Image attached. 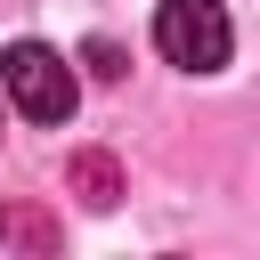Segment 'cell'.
Instances as JSON below:
<instances>
[{
	"label": "cell",
	"instance_id": "2",
	"mask_svg": "<svg viewBox=\"0 0 260 260\" xmlns=\"http://www.w3.org/2000/svg\"><path fill=\"white\" fill-rule=\"evenodd\" d=\"M154 49L179 73H219L228 49H236V24H228L219 0H162L154 8Z\"/></svg>",
	"mask_w": 260,
	"mask_h": 260
},
{
	"label": "cell",
	"instance_id": "1",
	"mask_svg": "<svg viewBox=\"0 0 260 260\" xmlns=\"http://www.w3.org/2000/svg\"><path fill=\"white\" fill-rule=\"evenodd\" d=\"M0 89H8V106L24 114V122H41V130H57V122H73V65L49 49V41H8L0 49Z\"/></svg>",
	"mask_w": 260,
	"mask_h": 260
},
{
	"label": "cell",
	"instance_id": "4",
	"mask_svg": "<svg viewBox=\"0 0 260 260\" xmlns=\"http://www.w3.org/2000/svg\"><path fill=\"white\" fill-rule=\"evenodd\" d=\"M81 57H89V73H98V81H122V49H114V41H89Z\"/></svg>",
	"mask_w": 260,
	"mask_h": 260
},
{
	"label": "cell",
	"instance_id": "3",
	"mask_svg": "<svg viewBox=\"0 0 260 260\" xmlns=\"http://www.w3.org/2000/svg\"><path fill=\"white\" fill-rule=\"evenodd\" d=\"M65 179H73V195H81L89 211H106V203L122 195V171H114V154H98V146H89V154H73V171H65Z\"/></svg>",
	"mask_w": 260,
	"mask_h": 260
}]
</instances>
